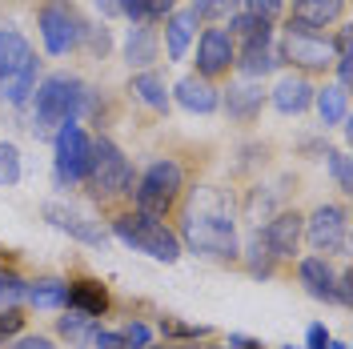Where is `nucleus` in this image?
<instances>
[{"label": "nucleus", "mask_w": 353, "mask_h": 349, "mask_svg": "<svg viewBox=\"0 0 353 349\" xmlns=\"http://www.w3.org/2000/svg\"><path fill=\"white\" fill-rule=\"evenodd\" d=\"M297 281L305 289L313 301H333V285H337V269H333L330 257H317V253H309V257H297Z\"/></svg>", "instance_id": "dca6fc26"}, {"label": "nucleus", "mask_w": 353, "mask_h": 349, "mask_svg": "<svg viewBox=\"0 0 353 349\" xmlns=\"http://www.w3.org/2000/svg\"><path fill=\"white\" fill-rule=\"evenodd\" d=\"M157 57H161V32L153 24H132L129 37H125V65L145 72V68L157 65Z\"/></svg>", "instance_id": "4be33fe9"}, {"label": "nucleus", "mask_w": 353, "mask_h": 349, "mask_svg": "<svg viewBox=\"0 0 353 349\" xmlns=\"http://www.w3.org/2000/svg\"><path fill=\"white\" fill-rule=\"evenodd\" d=\"M92 4H97L101 17H117V0H92Z\"/></svg>", "instance_id": "37998d69"}, {"label": "nucleus", "mask_w": 353, "mask_h": 349, "mask_svg": "<svg viewBox=\"0 0 353 349\" xmlns=\"http://www.w3.org/2000/svg\"><path fill=\"white\" fill-rule=\"evenodd\" d=\"M301 229H305V213L301 209H281V213H273V217L265 221L261 233L277 261H297V253H301Z\"/></svg>", "instance_id": "f8f14e48"}, {"label": "nucleus", "mask_w": 353, "mask_h": 349, "mask_svg": "<svg viewBox=\"0 0 353 349\" xmlns=\"http://www.w3.org/2000/svg\"><path fill=\"white\" fill-rule=\"evenodd\" d=\"M201 349H233L229 341H213V346H201Z\"/></svg>", "instance_id": "a18cd8bd"}, {"label": "nucleus", "mask_w": 353, "mask_h": 349, "mask_svg": "<svg viewBox=\"0 0 353 349\" xmlns=\"http://www.w3.org/2000/svg\"><path fill=\"white\" fill-rule=\"evenodd\" d=\"M176 8V0H141V24H161Z\"/></svg>", "instance_id": "c9c22d12"}, {"label": "nucleus", "mask_w": 353, "mask_h": 349, "mask_svg": "<svg viewBox=\"0 0 353 349\" xmlns=\"http://www.w3.org/2000/svg\"><path fill=\"white\" fill-rule=\"evenodd\" d=\"M233 68L241 72L245 81H261L277 68V48H273V37H261V41H245L237 44V61Z\"/></svg>", "instance_id": "6ab92c4d"}, {"label": "nucleus", "mask_w": 353, "mask_h": 349, "mask_svg": "<svg viewBox=\"0 0 353 349\" xmlns=\"http://www.w3.org/2000/svg\"><path fill=\"white\" fill-rule=\"evenodd\" d=\"M85 41H88V48H92V52H97V57H105V52H109V28H105V24H85ZM81 41V44H85Z\"/></svg>", "instance_id": "4c0bfd02"}, {"label": "nucleus", "mask_w": 353, "mask_h": 349, "mask_svg": "<svg viewBox=\"0 0 353 349\" xmlns=\"http://www.w3.org/2000/svg\"><path fill=\"white\" fill-rule=\"evenodd\" d=\"M97 329H101V321L77 313V309H61V317H57V333L68 341V349H92V333Z\"/></svg>", "instance_id": "cd10ccee"}, {"label": "nucleus", "mask_w": 353, "mask_h": 349, "mask_svg": "<svg viewBox=\"0 0 353 349\" xmlns=\"http://www.w3.org/2000/svg\"><path fill=\"white\" fill-rule=\"evenodd\" d=\"M109 233L121 241V245H129L132 253H145V257L165 261V265L181 261V253H185V249H181V237H176V229L169 221L137 213V209L117 213V217L109 221Z\"/></svg>", "instance_id": "20e7f679"}, {"label": "nucleus", "mask_w": 353, "mask_h": 349, "mask_svg": "<svg viewBox=\"0 0 353 349\" xmlns=\"http://www.w3.org/2000/svg\"><path fill=\"white\" fill-rule=\"evenodd\" d=\"M132 181V161L125 157V149L112 141V137H92V161H88V177L85 189L92 193V201H117V197H129Z\"/></svg>", "instance_id": "39448f33"}, {"label": "nucleus", "mask_w": 353, "mask_h": 349, "mask_svg": "<svg viewBox=\"0 0 353 349\" xmlns=\"http://www.w3.org/2000/svg\"><path fill=\"white\" fill-rule=\"evenodd\" d=\"M4 349H57V341L48 333H21V337H12Z\"/></svg>", "instance_id": "58836bf2"}, {"label": "nucleus", "mask_w": 353, "mask_h": 349, "mask_svg": "<svg viewBox=\"0 0 353 349\" xmlns=\"http://www.w3.org/2000/svg\"><path fill=\"white\" fill-rule=\"evenodd\" d=\"M325 161H330V173H333V181H337V189H341V193H353L350 153H325Z\"/></svg>", "instance_id": "72a5a7b5"}, {"label": "nucleus", "mask_w": 353, "mask_h": 349, "mask_svg": "<svg viewBox=\"0 0 353 349\" xmlns=\"http://www.w3.org/2000/svg\"><path fill=\"white\" fill-rule=\"evenodd\" d=\"M129 92L141 101V105H149L153 112H169V88H165V77L157 72V68H145V72H132L129 81Z\"/></svg>", "instance_id": "bb28decb"}, {"label": "nucleus", "mask_w": 353, "mask_h": 349, "mask_svg": "<svg viewBox=\"0 0 353 349\" xmlns=\"http://www.w3.org/2000/svg\"><path fill=\"white\" fill-rule=\"evenodd\" d=\"M330 349H350V346H345V341H330Z\"/></svg>", "instance_id": "49530a36"}, {"label": "nucleus", "mask_w": 353, "mask_h": 349, "mask_svg": "<svg viewBox=\"0 0 353 349\" xmlns=\"http://www.w3.org/2000/svg\"><path fill=\"white\" fill-rule=\"evenodd\" d=\"M24 306L41 309V313H61L68 306V281L65 277H37L24 285Z\"/></svg>", "instance_id": "5701e85b"}, {"label": "nucleus", "mask_w": 353, "mask_h": 349, "mask_svg": "<svg viewBox=\"0 0 353 349\" xmlns=\"http://www.w3.org/2000/svg\"><path fill=\"white\" fill-rule=\"evenodd\" d=\"M24 333V313L21 309H0V346H8L12 337Z\"/></svg>", "instance_id": "f704fd0d"}, {"label": "nucleus", "mask_w": 353, "mask_h": 349, "mask_svg": "<svg viewBox=\"0 0 353 349\" xmlns=\"http://www.w3.org/2000/svg\"><path fill=\"white\" fill-rule=\"evenodd\" d=\"M65 309H77V313L101 321V317L112 309V297L97 277H72V281H68V306Z\"/></svg>", "instance_id": "a211bd4d"}, {"label": "nucleus", "mask_w": 353, "mask_h": 349, "mask_svg": "<svg viewBox=\"0 0 353 349\" xmlns=\"http://www.w3.org/2000/svg\"><path fill=\"white\" fill-rule=\"evenodd\" d=\"M88 88L81 85V77L72 72H48L37 92H32V132L37 137H52L65 125H81Z\"/></svg>", "instance_id": "f03ea898"}, {"label": "nucleus", "mask_w": 353, "mask_h": 349, "mask_svg": "<svg viewBox=\"0 0 353 349\" xmlns=\"http://www.w3.org/2000/svg\"><path fill=\"white\" fill-rule=\"evenodd\" d=\"M176 237L181 249L209 257V261H237L241 233H237V205L233 193L221 185L185 189L176 201Z\"/></svg>", "instance_id": "f257e3e1"}, {"label": "nucleus", "mask_w": 353, "mask_h": 349, "mask_svg": "<svg viewBox=\"0 0 353 349\" xmlns=\"http://www.w3.org/2000/svg\"><path fill=\"white\" fill-rule=\"evenodd\" d=\"M92 349H125L121 346V333H117V329H97V333H92Z\"/></svg>", "instance_id": "a19ab883"}, {"label": "nucleus", "mask_w": 353, "mask_h": 349, "mask_svg": "<svg viewBox=\"0 0 353 349\" xmlns=\"http://www.w3.org/2000/svg\"><path fill=\"white\" fill-rule=\"evenodd\" d=\"M149 349H197V341H165V346H149Z\"/></svg>", "instance_id": "c03bdc74"}, {"label": "nucleus", "mask_w": 353, "mask_h": 349, "mask_svg": "<svg viewBox=\"0 0 353 349\" xmlns=\"http://www.w3.org/2000/svg\"><path fill=\"white\" fill-rule=\"evenodd\" d=\"M237 261L245 265V273L249 277H257V281H269L273 273H277V257H273V249H269V241H265L261 225L257 229H249V237L241 241V249H237Z\"/></svg>", "instance_id": "aec40b11"}, {"label": "nucleus", "mask_w": 353, "mask_h": 349, "mask_svg": "<svg viewBox=\"0 0 353 349\" xmlns=\"http://www.w3.org/2000/svg\"><path fill=\"white\" fill-rule=\"evenodd\" d=\"M301 241L317 257H350V209L337 205V201H325L317 205L313 213H305V229H301Z\"/></svg>", "instance_id": "423d86ee"}, {"label": "nucleus", "mask_w": 353, "mask_h": 349, "mask_svg": "<svg viewBox=\"0 0 353 349\" xmlns=\"http://www.w3.org/2000/svg\"><path fill=\"white\" fill-rule=\"evenodd\" d=\"M44 221H48L52 229L68 233L72 241L88 245V249H105V245H109V229H105L101 221L85 217V213H77V209L61 205V201H48V205H44Z\"/></svg>", "instance_id": "9b49d317"}, {"label": "nucleus", "mask_w": 353, "mask_h": 349, "mask_svg": "<svg viewBox=\"0 0 353 349\" xmlns=\"http://www.w3.org/2000/svg\"><path fill=\"white\" fill-rule=\"evenodd\" d=\"M229 346L233 349H261L257 337H245V333H229Z\"/></svg>", "instance_id": "79ce46f5"}, {"label": "nucleus", "mask_w": 353, "mask_h": 349, "mask_svg": "<svg viewBox=\"0 0 353 349\" xmlns=\"http://www.w3.org/2000/svg\"><path fill=\"white\" fill-rule=\"evenodd\" d=\"M313 109H317V117H321L325 129L345 125V121H350V88H341V85L313 88Z\"/></svg>", "instance_id": "393cba45"}, {"label": "nucleus", "mask_w": 353, "mask_h": 349, "mask_svg": "<svg viewBox=\"0 0 353 349\" xmlns=\"http://www.w3.org/2000/svg\"><path fill=\"white\" fill-rule=\"evenodd\" d=\"M32 57V44L17 24H0V81H8Z\"/></svg>", "instance_id": "b1692460"}, {"label": "nucleus", "mask_w": 353, "mask_h": 349, "mask_svg": "<svg viewBox=\"0 0 353 349\" xmlns=\"http://www.w3.org/2000/svg\"><path fill=\"white\" fill-rule=\"evenodd\" d=\"M173 97H176V105L181 109H189V112H201V117H209V112H217L221 109V88L213 85V81H205V77H181L173 85Z\"/></svg>", "instance_id": "f3484780"}, {"label": "nucleus", "mask_w": 353, "mask_h": 349, "mask_svg": "<svg viewBox=\"0 0 353 349\" xmlns=\"http://www.w3.org/2000/svg\"><path fill=\"white\" fill-rule=\"evenodd\" d=\"M330 329L321 326V321H313V326L305 329V349H330Z\"/></svg>", "instance_id": "ea45409f"}, {"label": "nucleus", "mask_w": 353, "mask_h": 349, "mask_svg": "<svg viewBox=\"0 0 353 349\" xmlns=\"http://www.w3.org/2000/svg\"><path fill=\"white\" fill-rule=\"evenodd\" d=\"M57 4H72V0H57Z\"/></svg>", "instance_id": "de8ad7c7"}, {"label": "nucleus", "mask_w": 353, "mask_h": 349, "mask_svg": "<svg viewBox=\"0 0 353 349\" xmlns=\"http://www.w3.org/2000/svg\"><path fill=\"white\" fill-rule=\"evenodd\" d=\"M345 0H293L289 4V24L309 28V32H325L333 24L345 21Z\"/></svg>", "instance_id": "4468645a"}, {"label": "nucleus", "mask_w": 353, "mask_h": 349, "mask_svg": "<svg viewBox=\"0 0 353 349\" xmlns=\"http://www.w3.org/2000/svg\"><path fill=\"white\" fill-rule=\"evenodd\" d=\"M161 24H165V57L169 61H185L189 44L197 41V24H201L193 17V8H173Z\"/></svg>", "instance_id": "412c9836"}, {"label": "nucleus", "mask_w": 353, "mask_h": 349, "mask_svg": "<svg viewBox=\"0 0 353 349\" xmlns=\"http://www.w3.org/2000/svg\"><path fill=\"white\" fill-rule=\"evenodd\" d=\"M285 349H297V346H285Z\"/></svg>", "instance_id": "09e8293b"}, {"label": "nucleus", "mask_w": 353, "mask_h": 349, "mask_svg": "<svg viewBox=\"0 0 353 349\" xmlns=\"http://www.w3.org/2000/svg\"><path fill=\"white\" fill-rule=\"evenodd\" d=\"M269 105L281 112V117H301V112L313 105V85H309V77L285 72L277 85L269 88Z\"/></svg>", "instance_id": "2eb2a0df"}, {"label": "nucleus", "mask_w": 353, "mask_h": 349, "mask_svg": "<svg viewBox=\"0 0 353 349\" xmlns=\"http://www.w3.org/2000/svg\"><path fill=\"white\" fill-rule=\"evenodd\" d=\"M233 61H237V41L229 37V28L213 24L197 37V77H205V81L225 77L233 68Z\"/></svg>", "instance_id": "9d476101"}, {"label": "nucleus", "mask_w": 353, "mask_h": 349, "mask_svg": "<svg viewBox=\"0 0 353 349\" xmlns=\"http://www.w3.org/2000/svg\"><path fill=\"white\" fill-rule=\"evenodd\" d=\"M157 329H161L165 341H205L209 337V326H189V321H176V317H161Z\"/></svg>", "instance_id": "c85d7f7f"}, {"label": "nucleus", "mask_w": 353, "mask_h": 349, "mask_svg": "<svg viewBox=\"0 0 353 349\" xmlns=\"http://www.w3.org/2000/svg\"><path fill=\"white\" fill-rule=\"evenodd\" d=\"M337 52H333L330 32H309L297 24H285V37L277 44V65H293L301 77L309 72H330Z\"/></svg>", "instance_id": "0eeeda50"}, {"label": "nucleus", "mask_w": 353, "mask_h": 349, "mask_svg": "<svg viewBox=\"0 0 353 349\" xmlns=\"http://www.w3.org/2000/svg\"><path fill=\"white\" fill-rule=\"evenodd\" d=\"M117 333H121V346L125 349H149L153 346V329L145 326V321H125V326H117Z\"/></svg>", "instance_id": "473e14b6"}, {"label": "nucleus", "mask_w": 353, "mask_h": 349, "mask_svg": "<svg viewBox=\"0 0 353 349\" xmlns=\"http://www.w3.org/2000/svg\"><path fill=\"white\" fill-rule=\"evenodd\" d=\"M37 81H41V61L28 57L8 81H0V101H8V105H28L32 92H37Z\"/></svg>", "instance_id": "a878e982"}, {"label": "nucleus", "mask_w": 353, "mask_h": 349, "mask_svg": "<svg viewBox=\"0 0 353 349\" xmlns=\"http://www.w3.org/2000/svg\"><path fill=\"white\" fill-rule=\"evenodd\" d=\"M241 8L273 24V17H281V12H285V0H241Z\"/></svg>", "instance_id": "e433bc0d"}, {"label": "nucleus", "mask_w": 353, "mask_h": 349, "mask_svg": "<svg viewBox=\"0 0 353 349\" xmlns=\"http://www.w3.org/2000/svg\"><path fill=\"white\" fill-rule=\"evenodd\" d=\"M88 161H92V137L81 125H65L52 132V173H57L61 189L85 185Z\"/></svg>", "instance_id": "6e6552de"}, {"label": "nucleus", "mask_w": 353, "mask_h": 349, "mask_svg": "<svg viewBox=\"0 0 353 349\" xmlns=\"http://www.w3.org/2000/svg\"><path fill=\"white\" fill-rule=\"evenodd\" d=\"M21 181V149L12 141H0V189H12Z\"/></svg>", "instance_id": "2f4dec72"}, {"label": "nucleus", "mask_w": 353, "mask_h": 349, "mask_svg": "<svg viewBox=\"0 0 353 349\" xmlns=\"http://www.w3.org/2000/svg\"><path fill=\"white\" fill-rule=\"evenodd\" d=\"M189 8L197 21H229L233 12H241V0H193Z\"/></svg>", "instance_id": "7c9ffc66"}, {"label": "nucleus", "mask_w": 353, "mask_h": 349, "mask_svg": "<svg viewBox=\"0 0 353 349\" xmlns=\"http://www.w3.org/2000/svg\"><path fill=\"white\" fill-rule=\"evenodd\" d=\"M37 28H41V41H44L48 57H68L85 41V21L77 17V8L72 4H57V0H44L41 4Z\"/></svg>", "instance_id": "1a4fd4ad"}, {"label": "nucleus", "mask_w": 353, "mask_h": 349, "mask_svg": "<svg viewBox=\"0 0 353 349\" xmlns=\"http://www.w3.org/2000/svg\"><path fill=\"white\" fill-rule=\"evenodd\" d=\"M269 105V88L261 81H233V85L221 92V109L229 112V121H237V125H249V121H257L261 109Z\"/></svg>", "instance_id": "ddd939ff"}, {"label": "nucleus", "mask_w": 353, "mask_h": 349, "mask_svg": "<svg viewBox=\"0 0 353 349\" xmlns=\"http://www.w3.org/2000/svg\"><path fill=\"white\" fill-rule=\"evenodd\" d=\"M24 277L17 269H4L0 265V309H21L24 306Z\"/></svg>", "instance_id": "c756f323"}, {"label": "nucleus", "mask_w": 353, "mask_h": 349, "mask_svg": "<svg viewBox=\"0 0 353 349\" xmlns=\"http://www.w3.org/2000/svg\"><path fill=\"white\" fill-rule=\"evenodd\" d=\"M185 165L176 161V157H157V161H149L141 173H137V181H132V209L137 213H149V217H169L176 209V201L185 197Z\"/></svg>", "instance_id": "7ed1b4c3"}]
</instances>
